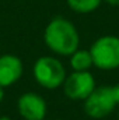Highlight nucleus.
Here are the masks:
<instances>
[{"label": "nucleus", "instance_id": "obj_1", "mask_svg": "<svg viewBox=\"0 0 119 120\" xmlns=\"http://www.w3.org/2000/svg\"><path fill=\"white\" fill-rule=\"evenodd\" d=\"M44 41L53 53L60 56H71L79 49L80 36L73 22L63 17H56L46 25Z\"/></svg>", "mask_w": 119, "mask_h": 120}, {"label": "nucleus", "instance_id": "obj_2", "mask_svg": "<svg viewBox=\"0 0 119 120\" xmlns=\"http://www.w3.org/2000/svg\"><path fill=\"white\" fill-rule=\"evenodd\" d=\"M34 78L46 90H56L63 85L66 80V70L60 60L52 56H42L34 64Z\"/></svg>", "mask_w": 119, "mask_h": 120}, {"label": "nucleus", "instance_id": "obj_3", "mask_svg": "<svg viewBox=\"0 0 119 120\" xmlns=\"http://www.w3.org/2000/svg\"><path fill=\"white\" fill-rule=\"evenodd\" d=\"M92 63L99 70L119 68V38L114 35H105L98 38L90 49Z\"/></svg>", "mask_w": 119, "mask_h": 120}, {"label": "nucleus", "instance_id": "obj_4", "mask_svg": "<svg viewBox=\"0 0 119 120\" xmlns=\"http://www.w3.org/2000/svg\"><path fill=\"white\" fill-rule=\"evenodd\" d=\"M116 102L112 94V87H95L87 99H84V112L91 119H102L114 112Z\"/></svg>", "mask_w": 119, "mask_h": 120}, {"label": "nucleus", "instance_id": "obj_5", "mask_svg": "<svg viewBox=\"0 0 119 120\" xmlns=\"http://www.w3.org/2000/svg\"><path fill=\"white\" fill-rule=\"evenodd\" d=\"M63 92L71 101H84L95 90V80L90 71H73L63 82Z\"/></svg>", "mask_w": 119, "mask_h": 120}, {"label": "nucleus", "instance_id": "obj_6", "mask_svg": "<svg viewBox=\"0 0 119 120\" xmlns=\"http://www.w3.org/2000/svg\"><path fill=\"white\" fill-rule=\"evenodd\" d=\"M17 109L24 120H44L46 116V102L36 92H25L17 101Z\"/></svg>", "mask_w": 119, "mask_h": 120}, {"label": "nucleus", "instance_id": "obj_7", "mask_svg": "<svg viewBox=\"0 0 119 120\" xmlns=\"http://www.w3.org/2000/svg\"><path fill=\"white\" fill-rule=\"evenodd\" d=\"M24 73L23 60L14 55L0 56V87L6 88L16 84Z\"/></svg>", "mask_w": 119, "mask_h": 120}, {"label": "nucleus", "instance_id": "obj_8", "mask_svg": "<svg viewBox=\"0 0 119 120\" xmlns=\"http://www.w3.org/2000/svg\"><path fill=\"white\" fill-rule=\"evenodd\" d=\"M70 66L73 71H90V68L94 66L90 50L77 49L70 56Z\"/></svg>", "mask_w": 119, "mask_h": 120}, {"label": "nucleus", "instance_id": "obj_9", "mask_svg": "<svg viewBox=\"0 0 119 120\" xmlns=\"http://www.w3.org/2000/svg\"><path fill=\"white\" fill-rule=\"evenodd\" d=\"M69 7L80 14H87L98 8L101 4V0H67Z\"/></svg>", "mask_w": 119, "mask_h": 120}, {"label": "nucleus", "instance_id": "obj_10", "mask_svg": "<svg viewBox=\"0 0 119 120\" xmlns=\"http://www.w3.org/2000/svg\"><path fill=\"white\" fill-rule=\"evenodd\" d=\"M112 94H114V98H115L116 105H119V84L112 87Z\"/></svg>", "mask_w": 119, "mask_h": 120}, {"label": "nucleus", "instance_id": "obj_11", "mask_svg": "<svg viewBox=\"0 0 119 120\" xmlns=\"http://www.w3.org/2000/svg\"><path fill=\"white\" fill-rule=\"evenodd\" d=\"M105 1L111 6H119V0H105Z\"/></svg>", "mask_w": 119, "mask_h": 120}, {"label": "nucleus", "instance_id": "obj_12", "mask_svg": "<svg viewBox=\"0 0 119 120\" xmlns=\"http://www.w3.org/2000/svg\"><path fill=\"white\" fill-rule=\"evenodd\" d=\"M4 99V88L3 87H0V102Z\"/></svg>", "mask_w": 119, "mask_h": 120}, {"label": "nucleus", "instance_id": "obj_13", "mask_svg": "<svg viewBox=\"0 0 119 120\" xmlns=\"http://www.w3.org/2000/svg\"><path fill=\"white\" fill-rule=\"evenodd\" d=\"M0 120H11L8 116H0Z\"/></svg>", "mask_w": 119, "mask_h": 120}, {"label": "nucleus", "instance_id": "obj_14", "mask_svg": "<svg viewBox=\"0 0 119 120\" xmlns=\"http://www.w3.org/2000/svg\"><path fill=\"white\" fill-rule=\"evenodd\" d=\"M118 120H119V110H118Z\"/></svg>", "mask_w": 119, "mask_h": 120}, {"label": "nucleus", "instance_id": "obj_15", "mask_svg": "<svg viewBox=\"0 0 119 120\" xmlns=\"http://www.w3.org/2000/svg\"><path fill=\"white\" fill-rule=\"evenodd\" d=\"M56 120H63V119H56Z\"/></svg>", "mask_w": 119, "mask_h": 120}]
</instances>
